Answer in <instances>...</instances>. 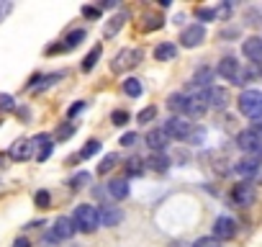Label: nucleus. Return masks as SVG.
<instances>
[{
  "label": "nucleus",
  "mask_w": 262,
  "mask_h": 247,
  "mask_svg": "<svg viewBox=\"0 0 262 247\" xmlns=\"http://www.w3.org/2000/svg\"><path fill=\"white\" fill-rule=\"evenodd\" d=\"M88 183H90V173H85V170H82V173H75V175L70 178V188H72V191H80V188H85Z\"/></svg>",
  "instance_id": "nucleus-29"
},
{
  "label": "nucleus",
  "mask_w": 262,
  "mask_h": 247,
  "mask_svg": "<svg viewBox=\"0 0 262 247\" xmlns=\"http://www.w3.org/2000/svg\"><path fill=\"white\" fill-rule=\"evenodd\" d=\"M211 80H213V70L211 67H198L193 80H190V90H198V93H206L211 88Z\"/></svg>",
  "instance_id": "nucleus-12"
},
{
  "label": "nucleus",
  "mask_w": 262,
  "mask_h": 247,
  "mask_svg": "<svg viewBox=\"0 0 262 247\" xmlns=\"http://www.w3.org/2000/svg\"><path fill=\"white\" fill-rule=\"evenodd\" d=\"M249 129H252V132H254L257 137H262V118H259V121H254V123H252Z\"/></svg>",
  "instance_id": "nucleus-48"
},
{
  "label": "nucleus",
  "mask_w": 262,
  "mask_h": 247,
  "mask_svg": "<svg viewBox=\"0 0 262 247\" xmlns=\"http://www.w3.org/2000/svg\"><path fill=\"white\" fill-rule=\"evenodd\" d=\"M11 13V3H3V6H0V24H3V18Z\"/></svg>",
  "instance_id": "nucleus-46"
},
{
  "label": "nucleus",
  "mask_w": 262,
  "mask_h": 247,
  "mask_svg": "<svg viewBox=\"0 0 262 247\" xmlns=\"http://www.w3.org/2000/svg\"><path fill=\"white\" fill-rule=\"evenodd\" d=\"M216 72H219L224 80H231V83H234V77L239 75V62H236V57H224V59L219 62Z\"/></svg>",
  "instance_id": "nucleus-17"
},
{
  "label": "nucleus",
  "mask_w": 262,
  "mask_h": 247,
  "mask_svg": "<svg viewBox=\"0 0 262 247\" xmlns=\"http://www.w3.org/2000/svg\"><path fill=\"white\" fill-rule=\"evenodd\" d=\"M100 54H103V47H100V44H95V47H93V49L88 52V57H85V59L80 62V70H82V72H93V67L98 65Z\"/></svg>",
  "instance_id": "nucleus-22"
},
{
  "label": "nucleus",
  "mask_w": 262,
  "mask_h": 247,
  "mask_svg": "<svg viewBox=\"0 0 262 247\" xmlns=\"http://www.w3.org/2000/svg\"><path fill=\"white\" fill-rule=\"evenodd\" d=\"M216 8H195V18L198 21H216Z\"/></svg>",
  "instance_id": "nucleus-32"
},
{
  "label": "nucleus",
  "mask_w": 262,
  "mask_h": 247,
  "mask_svg": "<svg viewBox=\"0 0 262 247\" xmlns=\"http://www.w3.org/2000/svg\"><path fill=\"white\" fill-rule=\"evenodd\" d=\"M126 173H128L131 178L142 175V173H144V162H142V160H137V157H131V160L126 162Z\"/></svg>",
  "instance_id": "nucleus-30"
},
{
  "label": "nucleus",
  "mask_w": 262,
  "mask_h": 247,
  "mask_svg": "<svg viewBox=\"0 0 262 247\" xmlns=\"http://www.w3.org/2000/svg\"><path fill=\"white\" fill-rule=\"evenodd\" d=\"M111 121H113V123H116V127H123V123H126V121H128V113H126V111H121V108H118V111H113V113H111Z\"/></svg>",
  "instance_id": "nucleus-37"
},
{
  "label": "nucleus",
  "mask_w": 262,
  "mask_h": 247,
  "mask_svg": "<svg viewBox=\"0 0 262 247\" xmlns=\"http://www.w3.org/2000/svg\"><path fill=\"white\" fill-rule=\"evenodd\" d=\"M128 191H131V188H128V180H126V178H116V180L108 183V193H111L116 201H123V198L128 196Z\"/></svg>",
  "instance_id": "nucleus-19"
},
{
  "label": "nucleus",
  "mask_w": 262,
  "mask_h": 247,
  "mask_svg": "<svg viewBox=\"0 0 262 247\" xmlns=\"http://www.w3.org/2000/svg\"><path fill=\"white\" fill-rule=\"evenodd\" d=\"M236 147H239L242 152L254 155V152L262 147V137H257L252 129H244V132H239V134H236Z\"/></svg>",
  "instance_id": "nucleus-8"
},
{
  "label": "nucleus",
  "mask_w": 262,
  "mask_h": 247,
  "mask_svg": "<svg viewBox=\"0 0 262 247\" xmlns=\"http://www.w3.org/2000/svg\"><path fill=\"white\" fill-rule=\"evenodd\" d=\"M239 26H229V29H224L221 31V39H239Z\"/></svg>",
  "instance_id": "nucleus-40"
},
{
  "label": "nucleus",
  "mask_w": 262,
  "mask_h": 247,
  "mask_svg": "<svg viewBox=\"0 0 262 247\" xmlns=\"http://www.w3.org/2000/svg\"><path fill=\"white\" fill-rule=\"evenodd\" d=\"M175 54H178V47H175L172 42H162V44H157V47H155V59H157V62L175 59Z\"/></svg>",
  "instance_id": "nucleus-20"
},
{
  "label": "nucleus",
  "mask_w": 262,
  "mask_h": 247,
  "mask_svg": "<svg viewBox=\"0 0 262 247\" xmlns=\"http://www.w3.org/2000/svg\"><path fill=\"white\" fill-rule=\"evenodd\" d=\"M262 75V70H259V65H252L249 62V67H239V75L234 77V85H247V83H252L254 77H259Z\"/></svg>",
  "instance_id": "nucleus-18"
},
{
  "label": "nucleus",
  "mask_w": 262,
  "mask_h": 247,
  "mask_svg": "<svg viewBox=\"0 0 262 247\" xmlns=\"http://www.w3.org/2000/svg\"><path fill=\"white\" fill-rule=\"evenodd\" d=\"M98 150H100V142H98V139H90V142H88V145L80 150V160H88V157H93Z\"/></svg>",
  "instance_id": "nucleus-31"
},
{
  "label": "nucleus",
  "mask_w": 262,
  "mask_h": 247,
  "mask_svg": "<svg viewBox=\"0 0 262 247\" xmlns=\"http://www.w3.org/2000/svg\"><path fill=\"white\" fill-rule=\"evenodd\" d=\"M11 108H13V98L8 93H3L0 95V111H11Z\"/></svg>",
  "instance_id": "nucleus-42"
},
{
  "label": "nucleus",
  "mask_w": 262,
  "mask_h": 247,
  "mask_svg": "<svg viewBox=\"0 0 262 247\" xmlns=\"http://www.w3.org/2000/svg\"><path fill=\"white\" fill-rule=\"evenodd\" d=\"M193 247H221V242L216 237H201V239L193 242Z\"/></svg>",
  "instance_id": "nucleus-35"
},
{
  "label": "nucleus",
  "mask_w": 262,
  "mask_h": 247,
  "mask_svg": "<svg viewBox=\"0 0 262 247\" xmlns=\"http://www.w3.org/2000/svg\"><path fill=\"white\" fill-rule=\"evenodd\" d=\"M82 16L90 18V21H95V18H100V11L95 6H82Z\"/></svg>",
  "instance_id": "nucleus-39"
},
{
  "label": "nucleus",
  "mask_w": 262,
  "mask_h": 247,
  "mask_svg": "<svg viewBox=\"0 0 262 247\" xmlns=\"http://www.w3.org/2000/svg\"><path fill=\"white\" fill-rule=\"evenodd\" d=\"M98 221H100V227H118V224L123 221V211H121L118 206L103 203V206L98 209Z\"/></svg>",
  "instance_id": "nucleus-7"
},
{
  "label": "nucleus",
  "mask_w": 262,
  "mask_h": 247,
  "mask_svg": "<svg viewBox=\"0 0 262 247\" xmlns=\"http://www.w3.org/2000/svg\"><path fill=\"white\" fill-rule=\"evenodd\" d=\"M72 134H75V127H72V123H67V127H59V132H57L59 139H70Z\"/></svg>",
  "instance_id": "nucleus-41"
},
{
  "label": "nucleus",
  "mask_w": 262,
  "mask_h": 247,
  "mask_svg": "<svg viewBox=\"0 0 262 247\" xmlns=\"http://www.w3.org/2000/svg\"><path fill=\"white\" fill-rule=\"evenodd\" d=\"M147 21H149V24H144V31H155V29H160V26L165 24V21L157 18V16H152V18H147Z\"/></svg>",
  "instance_id": "nucleus-43"
},
{
  "label": "nucleus",
  "mask_w": 262,
  "mask_h": 247,
  "mask_svg": "<svg viewBox=\"0 0 262 247\" xmlns=\"http://www.w3.org/2000/svg\"><path fill=\"white\" fill-rule=\"evenodd\" d=\"M254 198H257V191H254V186L249 183V180H242V183H236L234 188H231V201L236 203V206H252L254 203Z\"/></svg>",
  "instance_id": "nucleus-5"
},
{
  "label": "nucleus",
  "mask_w": 262,
  "mask_h": 247,
  "mask_svg": "<svg viewBox=\"0 0 262 247\" xmlns=\"http://www.w3.org/2000/svg\"><path fill=\"white\" fill-rule=\"evenodd\" d=\"M203 42H206V29H203L201 24L185 26L183 34H180V44H183L185 49H195V47H201Z\"/></svg>",
  "instance_id": "nucleus-6"
},
{
  "label": "nucleus",
  "mask_w": 262,
  "mask_h": 247,
  "mask_svg": "<svg viewBox=\"0 0 262 247\" xmlns=\"http://www.w3.org/2000/svg\"><path fill=\"white\" fill-rule=\"evenodd\" d=\"M206 108H208L206 93H195V95H188V106H185V113H188V116L198 118V116H203V113H206Z\"/></svg>",
  "instance_id": "nucleus-14"
},
{
  "label": "nucleus",
  "mask_w": 262,
  "mask_h": 247,
  "mask_svg": "<svg viewBox=\"0 0 262 247\" xmlns=\"http://www.w3.org/2000/svg\"><path fill=\"white\" fill-rule=\"evenodd\" d=\"M242 52H244V57H247L252 65H262V39H259V36H249V39H244Z\"/></svg>",
  "instance_id": "nucleus-10"
},
{
  "label": "nucleus",
  "mask_w": 262,
  "mask_h": 247,
  "mask_svg": "<svg viewBox=\"0 0 262 247\" xmlns=\"http://www.w3.org/2000/svg\"><path fill=\"white\" fill-rule=\"evenodd\" d=\"M239 111L247 116V118H252V121H259L262 118V90H254V88H249V90H244L242 95H239Z\"/></svg>",
  "instance_id": "nucleus-2"
},
{
  "label": "nucleus",
  "mask_w": 262,
  "mask_h": 247,
  "mask_svg": "<svg viewBox=\"0 0 262 247\" xmlns=\"http://www.w3.org/2000/svg\"><path fill=\"white\" fill-rule=\"evenodd\" d=\"M185 106H188V95L185 93H172L167 98V108L172 113H185Z\"/></svg>",
  "instance_id": "nucleus-23"
},
{
  "label": "nucleus",
  "mask_w": 262,
  "mask_h": 247,
  "mask_svg": "<svg viewBox=\"0 0 262 247\" xmlns=\"http://www.w3.org/2000/svg\"><path fill=\"white\" fill-rule=\"evenodd\" d=\"M142 90H144V85H142L137 77H128V80H123V93H126V95H131V98H139V95H142Z\"/></svg>",
  "instance_id": "nucleus-26"
},
{
  "label": "nucleus",
  "mask_w": 262,
  "mask_h": 247,
  "mask_svg": "<svg viewBox=\"0 0 262 247\" xmlns=\"http://www.w3.org/2000/svg\"><path fill=\"white\" fill-rule=\"evenodd\" d=\"M82 39H85V29H75V31H70V34H67V39H64V44H62V47H64V52L75 49Z\"/></svg>",
  "instance_id": "nucleus-27"
},
{
  "label": "nucleus",
  "mask_w": 262,
  "mask_h": 247,
  "mask_svg": "<svg viewBox=\"0 0 262 247\" xmlns=\"http://www.w3.org/2000/svg\"><path fill=\"white\" fill-rule=\"evenodd\" d=\"M13 247H29V239H26V237H18Z\"/></svg>",
  "instance_id": "nucleus-49"
},
{
  "label": "nucleus",
  "mask_w": 262,
  "mask_h": 247,
  "mask_svg": "<svg viewBox=\"0 0 262 247\" xmlns=\"http://www.w3.org/2000/svg\"><path fill=\"white\" fill-rule=\"evenodd\" d=\"M155 116H157V108H155V106H147L144 111H139V116H137V118H139V123H149Z\"/></svg>",
  "instance_id": "nucleus-33"
},
{
  "label": "nucleus",
  "mask_w": 262,
  "mask_h": 247,
  "mask_svg": "<svg viewBox=\"0 0 262 247\" xmlns=\"http://www.w3.org/2000/svg\"><path fill=\"white\" fill-rule=\"evenodd\" d=\"M116 162H118V155L116 152H108L103 160H100V165H98V173L103 175V173H111L113 168H116Z\"/></svg>",
  "instance_id": "nucleus-28"
},
{
  "label": "nucleus",
  "mask_w": 262,
  "mask_h": 247,
  "mask_svg": "<svg viewBox=\"0 0 262 247\" xmlns=\"http://www.w3.org/2000/svg\"><path fill=\"white\" fill-rule=\"evenodd\" d=\"M144 165H149V168L157 170V173H165V170L170 168V157H167L165 152H157V155H149V160H147Z\"/></svg>",
  "instance_id": "nucleus-24"
},
{
  "label": "nucleus",
  "mask_w": 262,
  "mask_h": 247,
  "mask_svg": "<svg viewBox=\"0 0 262 247\" xmlns=\"http://www.w3.org/2000/svg\"><path fill=\"white\" fill-rule=\"evenodd\" d=\"M57 239H72L75 234H77V227H75V221H72V216H59L57 221H54V232H52Z\"/></svg>",
  "instance_id": "nucleus-13"
},
{
  "label": "nucleus",
  "mask_w": 262,
  "mask_h": 247,
  "mask_svg": "<svg viewBox=\"0 0 262 247\" xmlns=\"http://www.w3.org/2000/svg\"><path fill=\"white\" fill-rule=\"evenodd\" d=\"M72 221H75L77 232H85V234H93V232L100 227V221H98V209L90 206V203H80V206L75 209V214H72Z\"/></svg>",
  "instance_id": "nucleus-1"
},
{
  "label": "nucleus",
  "mask_w": 262,
  "mask_h": 247,
  "mask_svg": "<svg viewBox=\"0 0 262 247\" xmlns=\"http://www.w3.org/2000/svg\"><path fill=\"white\" fill-rule=\"evenodd\" d=\"M142 59H144V52H142V49H123V52H118V54L113 57L111 70H113V72H123V70L137 67Z\"/></svg>",
  "instance_id": "nucleus-4"
},
{
  "label": "nucleus",
  "mask_w": 262,
  "mask_h": 247,
  "mask_svg": "<svg viewBox=\"0 0 262 247\" xmlns=\"http://www.w3.org/2000/svg\"><path fill=\"white\" fill-rule=\"evenodd\" d=\"M85 106H88L85 100H75V106H70V111H67V116H70V118H72V116H77L80 111H85Z\"/></svg>",
  "instance_id": "nucleus-44"
},
{
  "label": "nucleus",
  "mask_w": 262,
  "mask_h": 247,
  "mask_svg": "<svg viewBox=\"0 0 262 247\" xmlns=\"http://www.w3.org/2000/svg\"><path fill=\"white\" fill-rule=\"evenodd\" d=\"M206 100H208V106L211 108H226L229 106V93H226V88H208L206 90Z\"/></svg>",
  "instance_id": "nucleus-16"
},
{
  "label": "nucleus",
  "mask_w": 262,
  "mask_h": 247,
  "mask_svg": "<svg viewBox=\"0 0 262 247\" xmlns=\"http://www.w3.org/2000/svg\"><path fill=\"white\" fill-rule=\"evenodd\" d=\"M49 203H52L49 191H39V193H36V206H39V209H49Z\"/></svg>",
  "instance_id": "nucleus-36"
},
{
  "label": "nucleus",
  "mask_w": 262,
  "mask_h": 247,
  "mask_svg": "<svg viewBox=\"0 0 262 247\" xmlns=\"http://www.w3.org/2000/svg\"><path fill=\"white\" fill-rule=\"evenodd\" d=\"M203 137H206V132H203V129H195V132H193L188 139H190L193 145H201V142H203Z\"/></svg>",
  "instance_id": "nucleus-45"
},
{
  "label": "nucleus",
  "mask_w": 262,
  "mask_h": 247,
  "mask_svg": "<svg viewBox=\"0 0 262 247\" xmlns=\"http://www.w3.org/2000/svg\"><path fill=\"white\" fill-rule=\"evenodd\" d=\"M31 150H34V147H31V142H16V145L11 147V157L24 162V160H29V157H31Z\"/></svg>",
  "instance_id": "nucleus-25"
},
{
  "label": "nucleus",
  "mask_w": 262,
  "mask_h": 247,
  "mask_svg": "<svg viewBox=\"0 0 262 247\" xmlns=\"http://www.w3.org/2000/svg\"><path fill=\"white\" fill-rule=\"evenodd\" d=\"M244 18H247V24H252V26H257V24L262 21V11H257V8H247V13H244Z\"/></svg>",
  "instance_id": "nucleus-34"
},
{
  "label": "nucleus",
  "mask_w": 262,
  "mask_h": 247,
  "mask_svg": "<svg viewBox=\"0 0 262 247\" xmlns=\"http://www.w3.org/2000/svg\"><path fill=\"white\" fill-rule=\"evenodd\" d=\"M126 18H128V13H126V11H123V13H116V16H113V18L105 24V29H103V36H105V39L116 36V34H118V29L126 24Z\"/></svg>",
  "instance_id": "nucleus-21"
},
{
  "label": "nucleus",
  "mask_w": 262,
  "mask_h": 247,
  "mask_svg": "<svg viewBox=\"0 0 262 247\" xmlns=\"http://www.w3.org/2000/svg\"><path fill=\"white\" fill-rule=\"evenodd\" d=\"M137 142H139V134H134V132H126V134L121 137V145H123V147H134Z\"/></svg>",
  "instance_id": "nucleus-38"
},
{
  "label": "nucleus",
  "mask_w": 262,
  "mask_h": 247,
  "mask_svg": "<svg viewBox=\"0 0 262 247\" xmlns=\"http://www.w3.org/2000/svg\"><path fill=\"white\" fill-rule=\"evenodd\" d=\"M144 142H147V147L152 150V155H157V152H165V150H167L170 137L165 134V129H152V132L144 137Z\"/></svg>",
  "instance_id": "nucleus-11"
},
{
  "label": "nucleus",
  "mask_w": 262,
  "mask_h": 247,
  "mask_svg": "<svg viewBox=\"0 0 262 247\" xmlns=\"http://www.w3.org/2000/svg\"><path fill=\"white\" fill-rule=\"evenodd\" d=\"M165 134L170 137V139H188L190 134H193V123L185 118V116H172V118H167L165 121Z\"/></svg>",
  "instance_id": "nucleus-3"
},
{
  "label": "nucleus",
  "mask_w": 262,
  "mask_h": 247,
  "mask_svg": "<svg viewBox=\"0 0 262 247\" xmlns=\"http://www.w3.org/2000/svg\"><path fill=\"white\" fill-rule=\"evenodd\" d=\"M234 170H236L242 178H247V180H249V178H257V175H259L262 165H259L254 157H244V160H239V162L234 165Z\"/></svg>",
  "instance_id": "nucleus-15"
},
{
  "label": "nucleus",
  "mask_w": 262,
  "mask_h": 247,
  "mask_svg": "<svg viewBox=\"0 0 262 247\" xmlns=\"http://www.w3.org/2000/svg\"><path fill=\"white\" fill-rule=\"evenodd\" d=\"M236 234V221L231 216H219L213 221V237L221 242V239H231Z\"/></svg>",
  "instance_id": "nucleus-9"
},
{
  "label": "nucleus",
  "mask_w": 262,
  "mask_h": 247,
  "mask_svg": "<svg viewBox=\"0 0 262 247\" xmlns=\"http://www.w3.org/2000/svg\"><path fill=\"white\" fill-rule=\"evenodd\" d=\"M103 8H116V0H100V3H98V11H103Z\"/></svg>",
  "instance_id": "nucleus-47"
}]
</instances>
